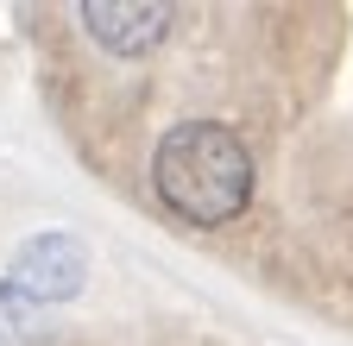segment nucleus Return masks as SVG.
Returning a JSON list of instances; mask_svg holds the SVG:
<instances>
[{
  "instance_id": "1",
  "label": "nucleus",
  "mask_w": 353,
  "mask_h": 346,
  "mask_svg": "<svg viewBox=\"0 0 353 346\" xmlns=\"http://www.w3.org/2000/svg\"><path fill=\"white\" fill-rule=\"evenodd\" d=\"M158 202L190 227H228L252 202V151L221 120H183L152 151Z\"/></svg>"
},
{
  "instance_id": "2",
  "label": "nucleus",
  "mask_w": 353,
  "mask_h": 346,
  "mask_svg": "<svg viewBox=\"0 0 353 346\" xmlns=\"http://www.w3.org/2000/svg\"><path fill=\"white\" fill-rule=\"evenodd\" d=\"M82 277H88V246L76 233H32L7 271V283L26 302H70L82 290Z\"/></svg>"
},
{
  "instance_id": "3",
  "label": "nucleus",
  "mask_w": 353,
  "mask_h": 346,
  "mask_svg": "<svg viewBox=\"0 0 353 346\" xmlns=\"http://www.w3.org/2000/svg\"><path fill=\"white\" fill-rule=\"evenodd\" d=\"M76 19H82V32L95 38L101 51H114V57H145V51L164 45V32H170L176 13L158 7V0H82Z\"/></svg>"
},
{
  "instance_id": "4",
  "label": "nucleus",
  "mask_w": 353,
  "mask_h": 346,
  "mask_svg": "<svg viewBox=\"0 0 353 346\" xmlns=\"http://www.w3.org/2000/svg\"><path fill=\"white\" fill-rule=\"evenodd\" d=\"M0 346H32V302L0 283Z\"/></svg>"
}]
</instances>
